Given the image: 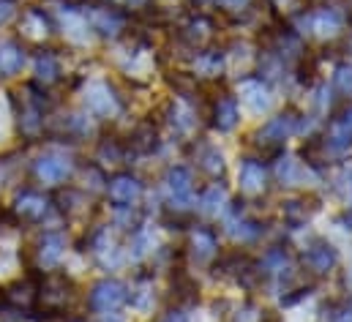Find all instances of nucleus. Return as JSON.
<instances>
[{
  "label": "nucleus",
  "instance_id": "1",
  "mask_svg": "<svg viewBox=\"0 0 352 322\" xmlns=\"http://www.w3.org/2000/svg\"><path fill=\"white\" fill-rule=\"evenodd\" d=\"M298 33L300 36H320V39H333L342 25H344V17L336 6H320V8H311V11H303L298 19Z\"/></svg>",
  "mask_w": 352,
  "mask_h": 322
},
{
  "label": "nucleus",
  "instance_id": "2",
  "mask_svg": "<svg viewBox=\"0 0 352 322\" xmlns=\"http://www.w3.org/2000/svg\"><path fill=\"white\" fill-rule=\"evenodd\" d=\"M298 131H300V118L292 115V112H281V115L265 120L263 126L254 131V145L263 148V151H278Z\"/></svg>",
  "mask_w": 352,
  "mask_h": 322
},
{
  "label": "nucleus",
  "instance_id": "3",
  "mask_svg": "<svg viewBox=\"0 0 352 322\" xmlns=\"http://www.w3.org/2000/svg\"><path fill=\"white\" fill-rule=\"evenodd\" d=\"M82 101H85V109L98 120H109V118H115L120 112V96L115 93V87L107 80L88 82Z\"/></svg>",
  "mask_w": 352,
  "mask_h": 322
},
{
  "label": "nucleus",
  "instance_id": "4",
  "mask_svg": "<svg viewBox=\"0 0 352 322\" xmlns=\"http://www.w3.org/2000/svg\"><path fill=\"white\" fill-rule=\"evenodd\" d=\"M303 265L314 276H328L339 265V248L325 238H314L303 248Z\"/></svg>",
  "mask_w": 352,
  "mask_h": 322
},
{
  "label": "nucleus",
  "instance_id": "5",
  "mask_svg": "<svg viewBox=\"0 0 352 322\" xmlns=\"http://www.w3.org/2000/svg\"><path fill=\"white\" fill-rule=\"evenodd\" d=\"M126 284L118 281V279H101L98 284H93L88 295V306L101 314V312H118V306L126 303Z\"/></svg>",
  "mask_w": 352,
  "mask_h": 322
},
{
  "label": "nucleus",
  "instance_id": "6",
  "mask_svg": "<svg viewBox=\"0 0 352 322\" xmlns=\"http://www.w3.org/2000/svg\"><path fill=\"white\" fill-rule=\"evenodd\" d=\"M164 189L170 194V202L173 208L183 211L186 205H191V197H194V172L183 164H175L164 172Z\"/></svg>",
  "mask_w": 352,
  "mask_h": 322
},
{
  "label": "nucleus",
  "instance_id": "7",
  "mask_svg": "<svg viewBox=\"0 0 352 322\" xmlns=\"http://www.w3.org/2000/svg\"><path fill=\"white\" fill-rule=\"evenodd\" d=\"M142 191H145L142 180H140L137 175H131V172H120V175H115V178L107 183V197H109V202H115L118 208H131V205H137L140 197H142Z\"/></svg>",
  "mask_w": 352,
  "mask_h": 322
},
{
  "label": "nucleus",
  "instance_id": "8",
  "mask_svg": "<svg viewBox=\"0 0 352 322\" xmlns=\"http://www.w3.org/2000/svg\"><path fill=\"white\" fill-rule=\"evenodd\" d=\"M241 123V107H238V98L230 96V93H221L213 98L210 104V126L219 131V134H230L235 131Z\"/></svg>",
  "mask_w": 352,
  "mask_h": 322
},
{
  "label": "nucleus",
  "instance_id": "9",
  "mask_svg": "<svg viewBox=\"0 0 352 322\" xmlns=\"http://www.w3.org/2000/svg\"><path fill=\"white\" fill-rule=\"evenodd\" d=\"M85 19L96 33H101L107 39H118L126 28V17L112 6H90L85 11Z\"/></svg>",
  "mask_w": 352,
  "mask_h": 322
},
{
  "label": "nucleus",
  "instance_id": "10",
  "mask_svg": "<svg viewBox=\"0 0 352 322\" xmlns=\"http://www.w3.org/2000/svg\"><path fill=\"white\" fill-rule=\"evenodd\" d=\"M47 211H50V200H47L44 194H38V191H22V194L14 200V208H11L14 219L22 222V224H36V222H41V219L47 216Z\"/></svg>",
  "mask_w": 352,
  "mask_h": 322
},
{
  "label": "nucleus",
  "instance_id": "11",
  "mask_svg": "<svg viewBox=\"0 0 352 322\" xmlns=\"http://www.w3.org/2000/svg\"><path fill=\"white\" fill-rule=\"evenodd\" d=\"M72 298H74V292H72V281H69L66 276H50V279H44V284L38 287V301H41L50 312H63Z\"/></svg>",
  "mask_w": 352,
  "mask_h": 322
},
{
  "label": "nucleus",
  "instance_id": "12",
  "mask_svg": "<svg viewBox=\"0 0 352 322\" xmlns=\"http://www.w3.org/2000/svg\"><path fill=\"white\" fill-rule=\"evenodd\" d=\"M238 93H241V101L254 112V115H263L273 107V93L267 87V82H263V77H246V80L238 82Z\"/></svg>",
  "mask_w": 352,
  "mask_h": 322
},
{
  "label": "nucleus",
  "instance_id": "13",
  "mask_svg": "<svg viewBox=\"0 0 352 322\" xmlns=\"http://www.w3.org/2000/svg\"><path fill=\"white\" fill-rule=\"evenodd\" d=\"M224 230H227V235H230L232 241H238V243H252V241H257V238L263 235L260 222L249 219V216L243 213V208H238V205L227 211Z\"/></svg>",
  "mask_w": 352,
  "mask_h": 322
},
{
  "label": "nucleus",
  "instance_id": "14",
  "mask_svg": "<svg viewBox=\"0 0 352 322\" xmlns=\"http://www.w3.org/2000/svg\"><path fill=\"white\" fill-rule=\"evenodd\" d=\"M238 189L246 197H257L267 189V167L260 159H243L238 167Z\"/></svg>",
  "mask_w": 352,
  "mask_h": 322
},
{
  "label": "nucleus",
  "instance_id": "15",
  "mask_svg": "<svg viewBox=\"0 0 352 322\" xmlns=\"http://www.w3.org/2000/svg\"><path fill=\"white\" fill-rule=\"evenodd\" d=\"M74 164L69 156H60V153H44L41 159L36 161V178L47 186H58L63 183L69 175H72Z\"/></svg>",
  "mask_w": 352,
  "mask_h": 322
},
{
  "label": "nucleus",
  "instance_id": "16",
  "mask_svg": "<svg viewBox=\"0 0 352 322\" xmlns=\"http://www.w3.org/2000/svg\"><path fill=\"white\" fill-rule=\"evenodd\" d=\"M322 145H325V151H336V153H342V151L350 148L352 145V107H347L342 115H336V118L331 120Z\"/></svg>",
  "mask_w": 352,
  "mask_h": 322
},
{
  "label": "nucleus",
  "instance_id": "17",
  "mask_svg": "<svg viewBox=\"0 0 352 322\" xmlns=\"http://www.w3.org/2000/svg\"><path fill=\"white\" fill-rule=\"evenodd\" d=\"M188 254L197 265H208L216 259L219 254V241H216V233L208 230V227H194L191 235H188Z\"/></svg>",
  "mask_w": 352,
  "mask_h": 322
},
{
  "label": "nucleus",
  "instance_id": "18",
  "mask_svg": "<svg viewBox=\"0 0 352 322\" xmlns=\"http://www.w3.org/2000/svg\"><path fill=\"white\" fill-rule=\"evenodd\" d=\"M36 257H38L41 268H55L66 257V235L55 233V230L44 233V238L38 241V248H36Z\"/></svg>",
  "mask_w": 352,
  "mask_h": 322
},
{
  "label": "nucleus",
  "instance_id": "19",
  "mask_svg": "<svg viewBox=\"0 0 352 322\" xmlns=\"http://www.w3.org/2000/svg\"><path fill=\"white\" fill-rule=\"evenodd\" d=\"M227 61H224V52L219 50H199L194 58H191V72L194 77H205V80H216L221 77Z\"/></svg>",
  "mask_w": 352,
  "mask_h": 322
},
{
  "label": "nucleus",
  "instance_id": "20",
  "mask_svg": "<svg viewBox=\"0 0 352 322\" xmlns=\"http://www.w3.org/2000/svg\"><path fill=\"white\" fill-rule=\"evenodd\" d=\"M19 33L25 39H30V41H41V39H47L52 33V22L41 8H28L22 14V19H19Z\"/></svg>",
  "mask_w": 352,
  "mask_h": 322
},
{
  "label": "nucleus",
  "instance_id": "21",
  "mask_svg": "<svg viewBox=\"0 0 352 322\" xmlns=\"http://www.w3.org/2000/svg\"><path fill=\"white\" fill-rule=\"evenodd\" d=\"M6 301L16 312H28L33 303H38V284L33 279H19L6 290Z\"/></svg>",
  "mask_w": 352,
  "mask_h": 322
},
{
  "label": "nucleus",
  "instance_id": "22",
  "mask_svg": "<svg viewBox=\"0 0 352 322\" xmlns=\"http://www.w3.org/2000/svg\"><path fill=\"white\" fill-rule=\"evenodd\" d=\"M210 36H213V25H210V19L202 17V14L191 17V19L180 28V39H183L188 47H194V50H202Z\"/></svg>",
  "mask_w": 352,
  "mask_h": 322
},
{
  "label": "nucleus",
  "instance_id": "23",
  "mask_svg": "<svg viewBox=\"0 0 352 322\" xmlns=\"http://www.w3.org/2000/svg\"><path fill=\"white\" fill-rule=\"evenodd\" d=\"M167 118H170V126L175 129V134H191L194 126H197V112L183 96H177L175 101L170 104Z\"/></svg>",
  "mask_w": 352,
  "mask_h": 322
},
{
  "label": "nucleus",
  "instance_id": "24",
  "mask_svg": "<svg viewBox=\"0 0 352 322\" xmlns=\"http://www.w3.org/2000/svg\"><path fill=\"white\" fill-rule=\"evenodd\" d=\"M28 55L16 41H0V77H14L22 72Z\"/></svg>",
  "mask_w": 352,
  "mask_h": 322
},
{
  "label": "nucleus",
  "instance_id": "25",
  "mask_svg": "<svg viewBox=\"0 0 352 322\" xmlns=\"http://www.w3.org/2000/svg\"><path fill=\"white\" fill-rule=\"evenodd\" d=\"M197 167L208 175V178H221L224 169H227V161H224V153L216 148V145H202L197 151Z\"/></svg>",
  "mask_w": 352,
  "mask_h": 322
},
{
  "label": "nucleus",
  "instance_id": "26",
  "mask_svg": "<svg viewBox=\"0 0 352 322\" xmlns=\"http://www.w3.org/2000/svg\"><path fill=\"white\" fill-rule=\"evenodd\" d=\"M197 208H199L202 216H219V213L227 208V191H224V186H221V183H210V186L202 191Z\"/></svg>",
  "mask_w": 352,
  "mask_h": 322
},
{
  "label": "nucleus",
  "instance_id": "27",
  "mask_svg": "<svg viewBox=\"0 0 352 322\" xmlns=\"http://www.w3.org/2000/svg\"><path fill=\"white\" fill-rule=\"evenodd\" d=\"M33 74L38 85H52L60 80V61L52 52H38L33 61Z\"/></svg>",
  "mask_w": 352,
  "mask_h": 322
},
{
  "label": "nucleus",
  "instance_id": "28",
  "mask_svg": "<svg viewBox=\"0 0 352 322\" xmlns=\"http://www.w3.org/2000/svg\"><path fill=\"white\" fill-rule=\"evenodd\" d=\"M153 301H156V292H153V279L148 276H140L137 284L131 287V306L140 312V314H148L153 309Z\"/></svg>",
  "mask_w": 352,
  "mask_h": 322
},
{
  "label": "nucleus",
  "instance_id": "29",
  "mask_svg": "<svg viewBox=\"0 0 352 322\" xmlns=\"http://www.w3.org/2000/svg\"><path fill=\"white\" fill-rule=\"evenodd\" d=\"M278 180L287 183V186H295V183H303V178L309 175V164L306 161H295V159H281L278 167Z\"/></svg>",
  "mask_w": 352,
  "mask_h": 322
},
{
  "label": "nucleus",
  "instance_id": "30",
  "mask_svg": "<svg viewBox=\"0 0 352 322\" xmlns=\"http://www.w3.org/2000/svg\"><path fill=\"white\" fill-rule=\"evenodd\" d=\"M284 219H287V224H292V227L303 224V222L309 219V213H306V200H287V202H284Z\"/></svg>",
  "mask_w": 352,
  "mask_h": 322
},
{
  "label": "nucleus",
  "instance_id": "31",
  "mask_svg": "<svg viewBox=\"0 0 352 322\" xmlns=\"http://www.w3.org/2000/svg\"><path fill=\"white\" fill-rule=\"evenodd\" d=\"M333 87L342 96H352V63H342L333 69Z\"/></svg>",
  "mask_w": 352,
  "mask_h": 322
},
{
  "label": "nucleus",
  "instance_id": "32",
  "mask_svg": "<svg viewBox=\"0 0 352 322\" xmlns=\"http://www.w3.org/2000/svg\"><path fill=\"white\" fill-rule=\"evenodd\" d=\"M232 322H265V312L257 303H243V306L235 312Z\"/></svg>",
  "mask_w": 352,
  "mask_h": 322
},
{
  "label": "nucleus",
  "instance_id": "33",
  "mask_svg": "<svg viewBox=\"0 0 352 322\" xmlns=\"http://www.w3.org/2000/svg\"><path fill=\"white\" fill-rule=\"evenodd\" d=\"M221 11H227V14H241V11H246L254 0H213Z\"/></svg>",
  "mask_w": 352,
  "mask_h": 322
},
{
  "label": "nucleus",
  "instance_id": "34",
  "mask_svg": "<svg viewBox=\"0 0 352 322\" xmlns=\"http://www.w3.org/2000/svg\"><path fill=\"white\" fill-rule=\"evenodd\" d=\"M159 322H188V314H186L183 309H170Z\"/></svg>",
  "mask_w": 352,
  "mask_h": 322
},
{
  "label": "nucleus",
  "instance_id": "35",
  "mask_svg": "<svg viewBox=\"0 0 352 322\" xmlns=\"http://www.w3.org/2000/svg\"><path fill=\"white\" fill-rule=\"evenodd\" d=\"M14 17V3L11 0H0V25L8 22Z\"/></svg>",
  "mask_w": 352,
  "mask_h": 322
},
{
  "label": "nucleus",
  "instance_id": "36",
  "mask_svg": "<svg viewBox=\"0 0 352 322\" xmlns=\"http://www.w3.org/2000/svg\"><path fill=\"white\" fill-rule=\"evenodd\" d=\"M276 8H281V11H292L295 6H298V0H270Z\"/></svg>",
  "mask_w": 352,
  "mask_h": 322
},
{
  "label": "nucleus",
  "instance_id": "37",
  "mask_svg": "<svg viewBox=\"0 0 352 322\" xmlns=\"http://www.w3.org/2000/svg\"><path fill=\"white\" fill-rule=\"evenodd\" d=\"M344 224H347V230H352V202L347 205V211H344Z\"/></svg>",
  "mask_w": 352,
  "mask_h": 322
},
{
  "label": "nucleus",
  "instance_id": "38",
  "mask_svg": "<svg viewBox=\"0 0 352 322\" xmlns=\"http://www.w3.org/2000/svg\"><path fill=\"white\" fill-rule=\"evenodd\" d=\"M115 3H120V6H140L142 0H115Z\"/></svg>",
  "mask_w": 352,
  "mask_h": 322
},
{
  "label": "nucleus",
  "instance_id": "39",
  "mask_svg": "<svg viewBox=\"0 0 352 322\" xmlns=\"http://www.w3.org/2000/svg\"><path fill=\"white\" fill-rule=\"evenodd\" d=\"M191 3H197V6H202V3H208V0H191Z\"/></svg>",
  "mask_w": 352,
  "mask_h": 322
},
{
  "label": "nucleus",
  "instance_id": "40",
  "mask_svg": "<svg viewBox=\"0 0 352 322\" xmlns=\"http://www.w3.org/2000/svg\"><path fill=\"white\" fill-rule=\"evenodd\" d=\"M347 50H350V52H352V39H350V41H347Z\"/></svg>",
  "mask_w": 352,
  "mask_h": 322
},
{
  "label": "nucleus",
  "instance_id": "41",
  "mask_svg": "<svg viewBox=\"0 0 352 322\" xmlns=\"http://www.w3.org/2000/svg\"><path fill=\"white\" fill-rule=\"evenodd\" d=\"M350 178H352V172H350Z\"/></svg>",
  "mask_w": 352,
  "mask_h": 322
}]
</instances>
